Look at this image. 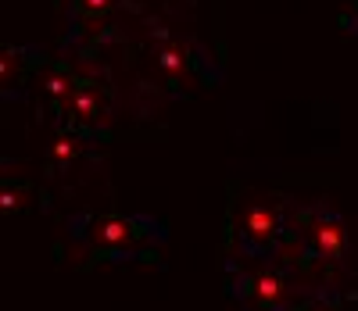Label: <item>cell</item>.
Instances as JSON below:
<instances>
[{"instance_id":"4","label":"cell","mask_w":358,"mask_h":311,"mask_svg":"<svg viewBox=\"0 0 358 311\" xmlns=\"http://www.w3.org/2000/svg\"><path fill=\"white\" fill-rule=\"evenodd\" d=\"M341 22L351 29V33H358V0H344V15Z\"/></svg>"},{"instance_id":"3","label":"cell","mask_w":358,"mask_h":311,"mask_svg":"<svg viewBox=\"0 0 358 311\" xmlns=\"http://www.w3.org/2000/svg\"><path fill=\"white\" fill-rule=\"evenodd\" d=\"M33 50H22V47H0V97L8 93H18L33 72Z\"/></svg>"},{"instance_id":"2","label":"cell","mask_w":358,"mask_h":311,"mask_svg":"<svg viewBox=\"0 0 358 311\" xmlns=\"http://www.w3.org/2000/svg\"><path fill=\"white\" fill-rule=\"evenodd\" d=\"M290 197L283 194H255L233 201L229 208V261L241 265H265L276 254L287 233Z\"/></svg>"},{"instance_id":"1","label":"cell","mask_w":358,"mask_h":311,"mask_svg":"<svg viewBox=\"0 0 358 311\" xmlns=\"http://www.w3.org/2000/svg\"><path fill=\"white\" fill-rule=\"evenodd\" d=\"M69 233L101 261H147L165 240L162 222L147 215H86L72 222Z\"/></svg>"}]
</instances>
